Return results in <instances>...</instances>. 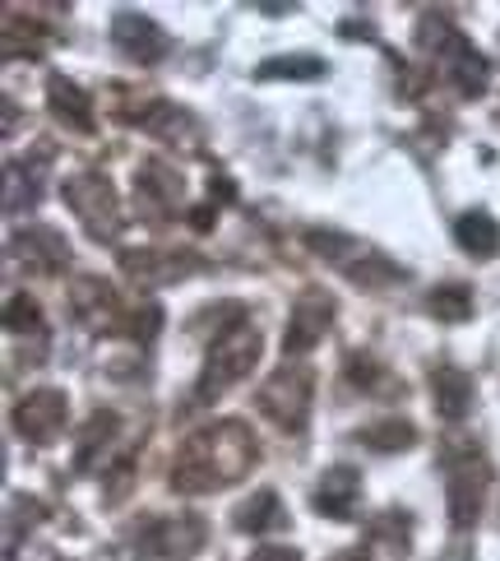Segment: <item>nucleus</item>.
<instances>
[{"instance_id":"nucleus-4","label":"nucleus","mask_w":500,"mask_h":561,"mask_svg":"<svg viewBox=\"0 0 500 561\" xmlns=\"http://www.w3.org/2000/svg\"><path fill=\"white\" fill-rule=\"evenodd\" d=\"M255 363H259V334L246 325V320L218 330L213 348H209V363H205V376H199V399H218L228 386H236V380H242Z\"/></svg>"},{"instance_id":"nucleus-5","label":"nucleus","mask_w":500,"mask_h":561,"mask_svg":"<svg viewBox=\"0 0 500 561\" xmlns=\"http://www.w3.org/2000/svg\"><path fill=\"white\" fill-rule=\"evenodd\" d=\"M259 413L274 417L278 432H302L311 404H315V371L311 367H283L269 376V386H259L255 394Z\"/></svg>"},{"instance_id":"nucleus-25","label":"nucleus","mask_w":500,"mask_h":561,"mask_svg":"<svg viewBox=\"0 0 500 561\" xmlns=\"http://www.w3.org/2000/svg\"><path fill=\"white\" fill-rule=\"evenodd\" d=\"M319 75H325L319 56H269V61L255 70V79H319Z\"/></svg>"},{"instance_id":"nucleus-24","label":"nucleus","mask_w":500,"mask_h":561,"mask_svg":"<svg viewBox=\"0 0 500 561\" xmlns=\"http://www.w3.org/2000/svg\"><path fill=\"white\" fill-rule=\"evenodd\" d=\"M427 311L435 320H468L473 316V293L468 284H440L427 293Z\"/></svg>"},{"instance_id":"nucleus-10","label":"nucleus","mask_w":500,"mask_h":561,"mask_svg":"<svg viewBox=\"0 0 500 561\" xmlns=\"http://www.w3.org/2000/svg\"><path fill=\"white\" fill-rule=\"evenodd\" d=\"M487 483H491V469H487V459L477 450L450 459V525L454 529H473L477 525Z\"/></svg>"},{"instance_id":"nucleus-17","label":"nucleus","mask_w":500,"mask_h":561,"mask_svg":"<svg viewBox=\"0 0 500 561\" xmlns=\"http://www.w3.org/2000/svg\"><path fill=\"white\" fill-rule=\"evenodd\" d=\"M135 126L158 135V139H172V145H182V149L195 145V122H190L182 107H172L167 98H158V103H149V107H139L135 112Z\"/></svg>"},{"instance_id":"nucleus-20","label":"nucleus","mask_w":500,"mask_h":561,"mask_svg":"<svg viewBox=\"0 0 500 561\" xmlns=\"http://www.w3.org/2000/svg\"><path fill=\"white\" fill-rule=\"evenodd\" d=\"M232 525L242 534H274V529H288V511H283V501H278V492L265 488V492H255L236 506Z\"/></svg>"},{"instance_id":"nucleus-30","label":"nucleus","mask_w":500,"mask_h":561,"mask_svg":"<svg viewBox=\"0 0 500 561\" xmlns=\"http://www.w3.org/2000/svg\"><path fill=\"white\" fill-rule=\"evenodd\" d=\"M251 561H302V552H296V548H278V543H269V548H259Z\"/></svg>"},{"instance_id":"nucleus-29","label":"nucleus","mask_w":500,"mask_h":561,"mask_svg":"<svg viewBox=\"0 0 500 561\" xmlns=\"http://www.w3.org/2000/svg\"><path fill=\"white\" fill-rule=\"evenodd\" d=\"M5 33H19V10H5ZM24 47L28 56H37V24L24 19ZM5 51H19V37H5Z\"/></svg>"},{"instance_id":"nucleus-7","label":"nucleus","mask_w":500,"mask_h":561,"mask_svg":"<svg viewBox=\"0 0 500 561\" xmlns=\"http://www.w3.org/2000/svg\"><path fill=\"white\" fill-rule=\"evenodd\" d=\"M70 307L93 334H130L135 330V311L112 293L107 278H97V274L74 278L70 284Z\"/></svg>"},{"instance_id":"nucleus-2","label":"nucleus","mask_w":500,"mask_h":561,"mask_svg":"<svg viewBox=\"0 0 500 561\" xmlns=\"http://www.w3.org/2000/svg\"><path fill=\"white\" fill-rule=\"evenodd\" d=\"M417 37H422V47L435 56L440 75H445L464 98H482V93H487V79H491L487 56L477 51L468 37L450 24L445 14H427L422 28H417Z\"/></svg>"},{"instance_id":"nucleus-22","label":"nucleus","mask_w":500,"mask_h":561,"mask_svg":"<svg viewBox=\"0 0 500 561\" xmlns=\"http://www.w3.org/2000/svg\"><path fill=\"white\" fill-rule=\"evenodd\" d=\"M357 440H362L367 450H408V446H417V427L408 423V417H380V423H371V427H362L357 432Z\"/></svg>"},{"instance_id":"nucleus-28","label":"nucleus","mask_w":500,"mask_h":561,"mask_svg":"<svg viewBox=\"0 0 500 561\" xmlns=\"http://www.w3.org/2000/svg\"><path fill=\"white\" fill-rule=\"evenodd\" d=\"M5 325H10L14 334H24V330H43V316H37V302H33V297H10Z\"/></svg>"},{"instance_id":"nucleus-6","label":"nucleus","mask_w":500,"mask_h":561,"mask_svg":"<svg viewBox=\"0 0 500 561\" xmlns=\"http://www.w3.org/2000/svg\"><path fill=\"white\" fill-rule=\"evenodd\" d=\"M61 191H66L70 214L89 228L93 242H116V232H121V205H116V191L103 172H79Z\"/></svg>"},{"instance_id":"nucleus-8","label":"nucleus","mask_w":500,"mask_h":561,"mask_svg":"<svg viewBox=\"0 0 500 561\" xmlns=\"http://www.w3.org/2000/svg\"><path fill=\"white\" fill-rule=\"evenodd\" d=\"M209 538V525L199 515H163V519H149L144 529L135 538V552L139 557H176L186 561L205 548Z\"/></svg>"},{"instance_id":"nucleus-3","label":"nucleus","mask_w":500,"mask_h":561,"mask_svg":"<svg viewBox=\"0 0 500 561\" xmlns=\"http://www.w3.org/2000/svg\"><path fill=\"white\" fill-rule=\"evenodd\" d=\"M306 242H311L315 255H325L329 265H338V270L352 278V284H362V288H385V284H398V278H404V270L389 265V260L380 255L375 247L357 242V237H348V232L311 228V232H306Z\"/></svg>"},{"instance_id":"nucleus-31","label":"nucleus","mask_w":500,"mask_h":561,"mask_svg":"<svg viewBox=\"0 0 500 561\" xmlns=\"http://www.w3.org/2000/svg\"><path fill=\"white\" fill-rule=\"evenodd\" d=\"M334 561H371V557H367V552H357V548H348V552H338Z\"/></svg>"},{"instance_id":"nucleus-12","label":"nucleus","mask_w":500,"mask_h":561,"mask_svg":"<svg viewBox=\"0 0 500 561\" xmlns=\"http://www.w3.org/2000/svg\"><path fill=\"white\" fill-rule=\"evenodd\" d=\"M112 43L121 47L130 61H139V66H158L172 51V37L163 33V24H153V19L139 14V10H116V19H112Z\"/></svg>"},{"instance_id":"nucleus-13","label":"nucleus","mask_w":500,"mask_h":561,"mask_svg":"<svg viewBox=\"0 0 500 561\" xmlns=\"http://www.w3.org/2000/svg\"><path fill=\"white\" fill-rule=\"evenodd\" d=\"M121 270L149 278V284H176V278L205 270V255H195V251H167V247H158V251H126L121 255Z\"/></svg>"},{"instance_id":"nucleus-19","label":"nucleus","mask_w":500,"mask_h":561,"mask_svg":"<svg viewBox=\"0 0 500 561\" xmlns=\"http://www.w3.org/2000/svg\"><path fill=\"white\" fill-rule=\"evenodd\" d=\"M182 172H172V163H158V158H149V163H139L135 172V195L149 199V205L158 209H172L176 199H182Z\"/></svg>"},{"instance_id":"nucleus-21","label":"nucleus","mask_w":500,"mask_h":561,"mask_svg":"<svg viewBox=\"0 0 500 561\" xmlns=\"http://www.w3.org/2000/svg\"><path fill=\"white\" fill-rule=\"evenodd\" d=\"M454 232H458V247H464L468 255H477V260H487V255L500 251V224L487 209H468L454 224Z\"/></svg>"},{"instance_id":"nucleus-16","label":"nucleus","mask_w":500,"mask_h":561,"mask_svg":"<svg viewBox=\"0 0 500 561\" xmlns=\"http://www.w3.org/2000/svg\"><path fill=\"white\" fill-rule=\"evenodd\" d=\"M10 255H24V265H28V270L51 274V270H61L66 260H70V247H66L51 228H33V232H19V237H14V242H10Z\"/></svg>"},{"instance_id":"nucleus-9","label":"nucleus","mask_w":500,"mask_h":561,"mask_svg":"<svg viewBox=\"0 0 500 561\" xmlns=\"http://www.w3.org/2000/svg\"><path fill=\"white\" fill-rule=\"evenodd\" d=\"M66 417H70L66 390L43 386V390H28V394L14 404V432L24 436L28 446H51V440L66 432Z\"/></svg>"},{"instance_id":"nucleus-26","label":"nucleus","mask_w":500,"mask_h":561,"mask_svg":"<svg viewBox=\"0 0 500 561\" xmlns=\"http://www.w3.org/2000/svg\"><path fill=\"white\" fill-rule=\"evenodd\" d=\"M348 376L362 386L367 394H398V380L375 363V357H367V353H357V357H348Z\"/></svg>"},{"instance_id":"nucleus-27","label":"nucleus","mask_w":500,"mask_h":561,"mask_svg":"<svg viewBox=\"0 0 500 561\" xmlns=\"http://www.w3.org/2000/svg\"><path fill=\"white\" fill-rule=\"evenodd\" d=\"M371 529H375L380 543H389L398 557L408 552V515H404V511H385V515H380Z\"/></svg>"},{"instance_id":"nucleus-14","label":"nucleus","mask_w":500,"mask_h":561,"mask_svg":"<svg viewBox=\"0 0 500 561\" xmlns=\"http://www.w3.org/2000/svg\"><path fill=\"white\" fill-rule=\"evenodd\" d=\"M357 492H362V478H357V469H352V465H334L329 473H319L311 506H315L319 515H329V519H352Z\"/></svg>"},{"instance_id":"nucleus-1","label":"nucleus","mask_w":500,"mask_h":561,"mask_svg":"<svg viewBox=\"0 0 500 561\" xmlns=\"http://www.w3.org/2000/svg\"><path fill=\"white\" fill-rule=\"evenodd\" d=\"M255 459H259L255 432L246 423H236V417H223V423H213V427H199L182 446V455H176V465H172V488L186 496L228 488L255 469Z\"/></svg>"},{"instance_id":"nucleus-15","label":"nucleus","mask_w":500,"mask_h":561,"mask_svg":"<svg viewBox=\"0 0 500 561\" xmlns=\"http://www.w3.org/2000/svg\"><path fill=\"white\" fill-rule=\"evenodd\" d=\"M47 103H51V116L70 130H93V98L74 84L66 75H51L47 84Z\"/></svg>"},{"instance_id":"nucleus-23","label":"nucleus","mask_w":500,"mask_h":561,"mask_svg":"<svg viewBox=\"0 0 500 561\" xmlns=\"http://www.w3.org/2000/svg\"><path fill=\"white\" fill-rule=\"evenodd\" d=\"M10 209L33 205L43 195V158H10Z\"/></svg>"},{"instance_id":"nucleus-11","label":"nucleus","mask_w":500,"mask_h":561,"mask_svg":"<svg viewBox=\"0 0 500 561\" xmlns=\"http://www.w3.org/2000/svg\"><path fill=\"white\" fill-rule=\"evenodd\" d=\"M334 325V297L325 288H306L302 297H296V307L288 311V330H283V353L302 357L311 344H319V339L329 334Z\"/></svg>"},{"instance_id":"nucleus-18","label":"nucleus","mask_w":500,"mask_h":561,"mask_svg":"<svg viewBox=\"0 0 500 561\" xmlns=\"http://www.w3.org/2000/svg\"><path fill=\"white\" fill-rule=\"evenodd\" d=\"M431 399H435V413L445 417V423H458V417L468 413V404H473V380H468V371L435 367L431 371Z\"/></svg>"}]
</instances>
